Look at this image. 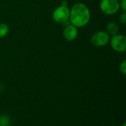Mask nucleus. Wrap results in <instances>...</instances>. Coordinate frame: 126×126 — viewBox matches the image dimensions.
<instances>
[{"label": "nucleus", "mask_w": 126, "mask_h": 126, "mask_svg": "<svg viewBox=\"0 0 126 126\" xmlns=\"http://www.w3.org/2000/svg\"><path fill=\"white\" fill-rule=\"evenodd\" d=\"M69 10V22L72 25L80 28L89 24L91 19V13L86 4L82 2H78Z\"/></svg>", "instance_id": "f257e3e1"}, {"label": "nucleus", "mask_w": 126, "mask_h": 126, "mask_svg": "<svg viewBox=\"0 0 126 126\" xmlns=\"http://www.w3.org/2000/svg\"><path fill=\"white\" fill-rule=\"evenodd\" d=\"M70 10L67 5L61 4L57 7L52 12L53 20L58 24H65L69 21Z\"/></svg>", "instance_id": "f03ea898"}, {"label": "nucleus", "mask_w": 126, "mask_h": 126, "mask_svg": "<svg viewBox=\"0 0 126 126\" xmlns=\"http://www.w3.org/2000/svg\"><path fill=\"white\" fill-rule=\"evenodd\" d=\"M100 9L106 15L111 16L117 13L120 8V0H101Z\"/></svg>", "instance_id": "7ed1b4c3"}, {"label": "nucleus", "mask_w": 126, "mask_h": 126, "mask_svg": "<svg viewBox=\"0 0 126 126\" xmlns=\"http://www.w3.org/2000/svg\"><path fill=\"white\" fill-rule=\"evenodd\" d=\"M111 48L117 53H123L126 50V38L123 34H116L110 38Z\"/></svg>", "instance_id": "20e7f679"}, {"label": "nucleus", "mask_w": 126, "mask_h": 126, "mask_svg": "<svg viewBox=\"0 0 126 126\" xmlns=\"http://www.w3.org/2000/svg\"><path fill=\"white\" fill-rule=\"evenodd\" d=\"M110 36L106 31L99 30L91 37V42L95 47H104L109 43Z\"/></svg>", "instance_id": "39448f33"}, {"label": "nucleus", "mask_w": 126, "mask_h": 126, "mask_svg": "<svg viewBox=\"0 0 126 126\" xmlns=\"http://www.w3.org/2000/svg\"><path fill=\"white\" fill-rule=\"evenodd\" d=\"M78 35V27L75 25H72L71 23L69 25H67L63 31V36L64 39L67 41H74Z\"/></svg>", "instance_id": "423d86ee"}, {"label": "nucleus", "mask_w": 126, "mask_h": 126, "mask_svg": "<svg viewBox=\"0 0 126 126\" xmlns=\"http://www.w3.org/2000/svg\"><path fill=\"white\" fill-rule=\"evenodd\" d=\"M106 32L109 36H114L119 32V25L114 22H110L106 25Z\"/></svg>", "instance_id": "0eeeda50"}, {"label": "nucleus", "mask_w": 126, "mask_h": 126, "mask_svg": "<svg viewBox=\"0 0 126 126\" xmlns=\"http://www.w3.org/2000/svg\"><path fill=\"white\" fill-rule=\"evenodd\" d=\"M9 32L8 26L4 23H0V38L4 37Z\"/></svg>", "instance_id": "6e6552de"}, {"label": "nucleus", "mask_w": 126, "mask_h": 126, "mask_svg": "<svg viewBox=\"0 0 126 126\" xmlns=\"http://www.w3.org/2000/svg\"><path fill=\"white\" fill-rule=\"evenodd\" d=\"M119 70L120 71V73H122L123 75H126V59H123L120 65H119Z\"/></svg>", "instance_id": "1a4fd4ad"}, {"label": "nucleus", "mask_w": 126, "mask_h": 126, "mask_svg": "<svg viewBox=\"0 0 126 126\" xmlns=\"http://www.w3.org/2000/svg\"><path fill=\"white\" fill-rule=\"evenodd\" d=\"M7 123H9V119L6 116H1L0 117V126H8Z\"/></svg>", "instance_id": "9d476101"}, {"label": "nucleus", "mask_w": 126, "mask_h": 126, "mask_svg": "<svg viewBox=\"0 0 126 126\" xmlns=\"http://www.w3.org/2000/svg\"><path fill=\"white\" fill-rule=\"evenodd\" d=\"M119 21L122 25H126V11H123L120 16H119Z\"/></svg>", "instance_id": "9b49d317"}, {"label": "nucleus", "mask_w": 126, "mask_h": 126, "mask_svg": "<svg viewBox=\"0 0 126 126\" xmlns=\"http://www.w3.org/2000/svg\"><path fill=\"white\" fill-rule=\"evenodd\" d=\"M120 8L123 11H126V0L120 1Z\"/></svg>", "instance_id": "f8f14e48"}, {"label": "nucleus", "mask_w": 126, "mask_h": 126, "mask_svg": "<svg viewBox=\"0 0 126 126\" xmlns=\"http://www.w3.org/2000/svg\"><path fill=\"white\" fill-rule=\"evenodd\" d=\"M122 126H126V123H123V124L122 125Z\"/></svg>", "instance_id": "ddd939ff"}, {"label": "nucleus", "mask_w": 126, "mask_h": 126, "mask_svg": "<svg viewBox=\"0 0 126 126\" xmlns=\"http://www.w3.org/2000/svg\"></svg>", "instance_id": "4468645a"}]
</instances>
